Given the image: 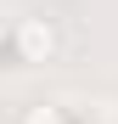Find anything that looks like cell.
<instances>
[{
	"label": "cell",
	"instance_id": "6da1fadb",
	"mask_svg": "<svg viewBox=\"0 0 118 124\" xmlns=\"http://www.w3.org/2000/svg\"><path fill=\"white\" fill-rule=\"evenodd\" d=\"M11 39H17V51H23V62H56V51H62L51 17H23V23L11 28Z\"/></svg>",
	"mask_w": 118,
	"mask_h": 124
},
{
	"label": "cell",
	"instance_id": "7a4b0ae2",
	"mask_svg": "<svg viewBox=\"0 0 118 124\" xmlns=\"http://www.w3.org/2000/svg\"><path fill=\"white\" fill-rule=\"evenodd\" d=\"M17 124H68V113H62V107H51V101H28Z\"/></svg>",
	"mask_w": 118,
	"mask_h": 124
}]
</instances>
